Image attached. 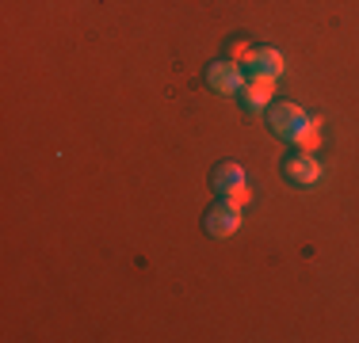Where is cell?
Wrapping results in <instances>:
<instances>
[{
  "instance_id": "obj_1",
  "label": "cell",
  "mask_w": 359,
  "mask_h": 343,
  "mask_svg": "<svg viewBox=\"0 0 359 343\" xmlns=\"http://www.w3.org/2000/svg\"><path fill=\"white\" fill-rule=\"evenodd\" d=\"M203 225H207V233L210 237H233L237 229H241V206L237 202H218V206H210L207 210V218H203Z\"/></svg>"
},
{
  "instance_id": "obj_2",
  "label": "cell",
  "mask_w": 359,
  "mask_h": 343,
  "mask_svg": "<svg viewBox=\"0 0 359 343\" xmlns=\"http://www.w3.org/2000/svg\"><path fill=\"white\" fill-rule=\"evenodd\" d=\"M268 126H271V130H276L279 137L294 141L298 130L306 126V111L298 107V103H276V107L268 111Z\"/></svg>"
},
{
  "instance_id": "obj_3",
  "label": "cell",
  "mask_w": 359,
  "mask_h": 343,
  "mask_svg": "<svg viewBox=\"0 0 359 343\" xmlns=\"http://www.w3.org/2000/svg\"><path fill=\"white\" fill-rule=\"evenodd\" d=\"M207 80L215 92H222V96H241V88H245V73L233 62H215L207 69Z\"/></svg>"
},
{
  "instance_id": "obj_4",
  "label": "cell",
  "mask_w": 359,
  "mask_h": 343,
  "mask_svg": "<svg viewBox=\"0 0 359 343\" xmlns=\"http://www.w3.org/2000/svg\"><path fill=\"white\" fill-rule=\"evenodd\" d=\"M283 176H287L294 187H313V183L321 179V164L310 157V153H294V157L283 160Z\"/></svg>"
},
{
  "instance_id": "obj_5",
  "label": "cell",
  "mask_w": 359,
  "mask_h": 343,
  "mask_svg": "<svg viewBox=\"0 0 359 343\" xmlns=\"http://www.w3.org/2000/svg\"><path fill=\"white\" fill-rule=\"evenodd\" d=\"M249 69H252V76H268V80H276L279 73H283V54L279 50H252L249 54Z\"/></svg>"
},
{
  "instance_id": "obj_6",
  "label": "cell",
  "mask_w": 359,
  "mask_h": 343,
  "mask_svg": "<svg viewBox=\"0 0 359 343\" xmlns=\"http://www.w3.org/2000/svg\"><path fill=\"white\" fill-rule=\"evenodd\" d=\"M210 183H215L218 195H233L237 187H245V168L241 164H218L215 176H210Z\"/></svg>"
},
{
  "instance_id": "obj_7",
  "label": "cell",
  "mask_w": 359,
  "mask_h": 343,
  "mask_svg": "<svg viewBox=\"0 0 359 343\" xmlns=\"http://www.w3.org/2000/svg\"><path fill=\"white\" fill-rule=\"evenodd\" d=\"M241 99H245V107H249V111L268 107V99H271V80H268V76H256L252 84H245V88H241Z\"/></svg>"
},
{
  "instance_id": "obj_8",
  "label": "cell",
  "mask_w": 359,
  "mask_h": 343,
  "mask_svg": "<svg viewBox=\"0 0 359 343\" xmlns=\"http://www.w3.org/2000/svg\"><path fill=\"white\" fill-rule=\"evenodd\" d=\"M318 130H321V122H318V118H306V126L298 130L294 141H298V145H313V141H318Z\"/></svg>"
}]
</instances>
